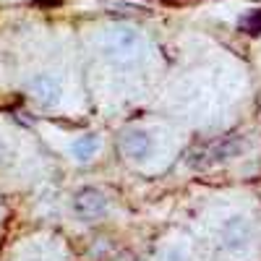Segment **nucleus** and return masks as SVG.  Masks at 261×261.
Here are the masks:
<instances>
[{
  "label": "nucleus",
  "instance_id": "f03ea898",
  "mask_svg": "<svg viewBox=\"0 0 261 261\" xmlns=\"http://www.w3.org/2000/svg\"><path fill=\"white\" fill-rule=\"evenodd\" d=\"M120 149L125 151L128 157L141 160V157H146V151L151 149V139H149L146 134H128V136L120 141Z\"/></svg>",
  "mask_w": 261,
  "mask_h": 261
},
{
  "label": "nucleus",
  "instance_id": "7ed1b4c3",
  "mask_svg": "<svg viewBox=\"0 0 261 261\" xmlns=\"http://www.w3.org/2000/svg\"><path fill=\"white\" fill-rule=\"evenodd\" d=\"M73 151H76V157L79 160H92V154L97 151V139L94 136H84L73 144Z\"/></svg>",
  "mask_w": 261,
  "mask_h": 261
},
{
  "label": "nucleus",
  "instance_id": "39448f33",
  "mask_svg": "<svg viewBox=\"0 0 261 261\" xmlns=\"http://www.w3.org/2000/svg\"><path fill=\"white\" fill-rule=\"evenodd\" d=\"M0 154H3V144H0Z\"/></svg>",
  "mask_w": 261,
  "mask_h": 261
},
{
  "label": "nucleus",
  "instance_id": "20e7f679",
  "mask_svg": "<svg viewBox=\"0 0 261 261\" xmlns=\"http://www.w3.org/2000/svg\"><path fill=\"white\" fill-rule=\"evenodd\" d=\"M241 29L246 34H258L261 32V11H251L243 21H241Z\"/></svg>",
  "mask_w": 261,
  "mask_h": 261
},
{
  "label": "nucleus",
  "instance_id": "f257e3e1",
  "mask_svg": "<svg viewBox=\"0 0 261 261\" xmlns=\"http://www.w3.org/2000/svg\"><path fill=\"white\" fill-rule=\"evenodd\" d=\"M73 206H76V212L84 214V217H99V214L105 212L107 201H105V196H102L97 188H84V191L76 196Z\"/></svg>",
  "mask_w": 261,
  "mask_h": 261
}]
</instances>
